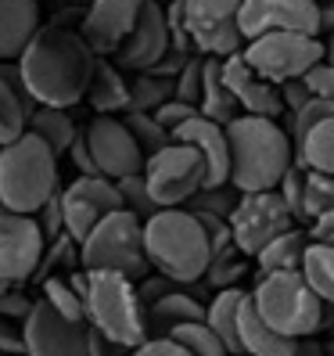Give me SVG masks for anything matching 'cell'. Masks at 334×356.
Segmentation results:
<instances>
[{
	"label": "cell",
	"instance_id": "d6986e66",
	"mask_svg": "<svg viewBox=\"0 0 334 356\" xmlns=\"http://www.w3.org/2000/svg\"><path fill=\"white\" fill-rule=\"evenodd\" d=\"M223 79H226V87H231V94L237 97V104H241L244 115L281 119V115L287 112L281 87H277V83H269V79H262V76L244 61V54H234V58L223 61Z\"/></svg>",
	"mask_w": 334,
	"mask_h": 356
},
{
	"label": "cell",
	"instance_id": "9f6ffc18",
	"mask_svg": "<svg viewBox=\"0 0 334 356\" xmlns=\"http://www.w3.org/2000/svg\"><path fill=\"white\" fill-rule=\"evenodd\" d=\"M324 61L334 69V36H327V40H324Z\"/></svg>",
	"mask_w": 334,
	"mask_h": 356
},
{
	"label": "cell",
	"instance_id": "277c9868",
	"mask_svg": "<svg viewBox=\"0 0 334 356\" xmlns=\"http://www.w3.org/2000/svg\"><path fill=\"white\" fill-rule=\"evenodd\" d=\"M252 306L259 317L277 334L291 342H306L317 331L327 327L334 317V306H327L302 270H277V274H259L252 288Z\"/></svg>",
	"mask_w": 334,
	"mask_h": 356
},
{
	"label": "cell",
	"instance_id": "f907efd6",
	"mask_svg": "<svg viewBox=\"0 0 334 356\" xmlns=\"http://www.w3.org/2000/svg\"><path fill=\"white\" fill-rule=\"evenodd\" d=\"M69 159H72V165L79 170V177H101V170H97V162H94V155H90V148H87V137L79 134V140L69 148Z\"/></svg>",
	"mask_w": 334,
	"mask_h": 356
},
{
	"label": "cell",
	"instance_id": "e575fe53",
	"mask_svg": "<svg viewBox=\"0 0 334 356\" xmlns=\"http://www.w3.org/2000/svg\"><path fill=\"white\" fill-rule=\"evenodd\" d=\"M122 122L130 127V134L137 137V144L144 148V155H148V159L173 144L169 130H162V122H158L151 112H126V115H122Z\"/></svg>",
	"mask_w": 334,
	"mask_h": 356
},
{
	"label": "cell",
	"instance_id": "681fc988",
	"mask_svg": "<svg viewBox=\"0 0 334 356\" xmlns=\"http://www.w3.org/2000/svg\"><path fill=\"white\" fill-rule=\"evenodd\" d=\"M281 94H284V104H287V112H291V115L302 112L309 101H317V97H312V90L306 87V79H291V83H284Z\"/></svg>",
	"mask_w": 334,
	"mask_h": 356
},
{
	"label": "cell",
	"instance_id": "f5cc1de1",
	"mask_svg": "<svg viewBox=\"0 0 334 356\" xmlns=\"http://www.w3.org/2000/svg\"><path fill=\"white\" fill-rule=\"evenodd\" d=\"M309 238L312 241H331L334 238V209H331V213H324L317 223H309Z\"/></svg>",
	"mask_w": 334,
	"mask_h": 356
},
{
	"label": "cell",
	"instance_id": "ee69618b",
	"mask_svg": "<svg viewBox=\"0 0 334 356\" xmlns=\"http://www.w3.org/2000/svg\"><path fill=\"white\" fill-rule=\"evenodd\" d=\"M36 302H29L18 288H0V317L4 321H15V324H26L33 317Z\"/></svg>",
	"mask_w": 334,
	"mask_h": 356
},
{
	"label": "cell",
	"instance_id": "52a82bcc",
	"mask_svg": "<svg viewBox=\"0 0 334 356\" xmlns=\"http://www.w3.org/2000/svg\"><path fill=\"white\" fill-rule=\"evenodd\" d=\"M79 266L83 270H115V274L144 281L151 274L148 248H144V220L119 209L108 220H101L90 238L79 245Z\"/></svg>",
	"mask_w": 334,
	"mask_h": 356
},
{
	"label": "cell",
	"instance_id": "4316f807",
	"mask_svg": "<svg viewBox=\"0 0 334 356\" xmlns=\"http://www.w3.org/2000/svg\"><path fill=\"white\" fill-rule=\"evenodd\" d=\"M201 115L219 122V127H231L234 119H241V104L231 94L223 79V58H205V90H201Z\"/></svg>",
	"mask_w": 334,
	"mask_h": 356
},
{
	"label": "cell",
	"instance_id": "5bb4252c",
	"mask_svg": "<svg viewBox=\"0 0 334 356\" xmlns=\"http://www.w3.org/2000/svg\"><path fill=\"white\" fill-rule=\"evenodd\" d=\"M58 202H61V213H65V234L79 245L90 238V230L101 220H108L122 209L119 184L108 177H76L72 184L61 187Z\"/></svg>",
	"mask_w": 334,
	"mask_h": 356
},
{
	"label": "cell",
	"instance_id": "91938a15",
	"mask_svg": "<svg viewBox=\"0 0 334 356\" xmlns=\"http://www.w3.org/2000/svg\"><path fill=\"white\" fill-rule=\"evenodd\" d=\"M320 4H324V0H320Z\"/></svg>",
	"mask_w": 334,
	"mask_h": 356
},
{
	"label": "cell",
	"instance_id": "f546056e",
	"mask_svg": "<svg viewBox=\"0 0 334 356\" xmlns=\"http://www.w3.org/2000/svg\"><path fill=\"white\" fill-rule=\"evenodd\" d=\"M295 165H302L309 173L334 177V115L306 134V140L295 148Z\"/></svg>",
	"mask_w": 334,
	"mask_h": 356
},
{
	"label": "cell",
	"instance_id": "7dc6e473",
	"mask_svg": "<svg viewBox=\"0 0 334 356\" xmlns=\"http://www.w3.org/2000/svg\"><path fill=\"white\" fill-rule=\"evenodd\" d=\"M0 356H26V331L22 324L0 317Z\"/></svg>",
	"mask_w": 334,
	"mask_h": 356
},
{
	"label": "cell",
	"instance_id": "ab89813d",
	"mask_svg": "<svg viewBox=\"0 0 334 356\" xmlns=\"http://www.w3.org/2000/svg\"><path fill=\"white\" fill-rule=\"evenodd\" d=\"M241 274H244V256L231 245V248H223V252L212 256V266H208L205 281L212 284L216 291H223V288H241V284H237Z\"/></svg>",
	"mask_w": 334,
	"mask_h": 356
},
{
	"label": "cell",
	"instance_id": "d4e9b609",
	"mask_svg": "<svg viewBox=\"0 0 334 356\" xmlns=\"http://www.w3.org/2000/svg\"><path fill=\"white\" fill-rule=\"evenodd\" d=\"M248 296H252V291H244V288H223L212 296L208 313H205V324L223 339L231 356H241V309H244Z\"/></svg>",
	"mask_w": 334,
	"mask_h": 356
},
{
	"label": "cell",
	"instance_id": "60d3db41",
	"mask_svg": "<svg viewBox=\"0 0 334 356\" xmlns=\"http://www.w3.org/2000/svg\"><path fill=\"white\" fill-rule=\"evenodd\" d=\"M331 115H334V104H331V101H320V97H317V101H309L302 112H295V115L287 119L291 144L299 148V144L306 140V134H309L312 127H320V122H324V119H331Z\"/></svg>",
	"mask_w": 334,
	"mask_h": 356
},
{
	"label": "cell",
	"instance_id": "f6af8a7d",
	"mask_svg": "<svg viewBox=\"0 0 334 356\" xmlns=\"http://www.w3.org/2000/svg\"><path fill=\"white\" fill-rule=\"evenodd\" d=\"M194 115H201L194 104H187V101H169V104H162V108L155 112V119L162 122V130H169V137L183 127V122H191Z\"/></svg>",
	"mask_w": 334,
	"mask_h": 356
},
{
	"label": "cell",
	"instance_id": "ac0fdd59",
	"mask_svg": "<svg viewBox=\"0 0 334 356\" xmlns=\"http://www.w3.org/2000/svg\"><path fill=\"white\" fill-rule=\"evenodd\" d=\"M173 51V36H169V22H165V4L148 0L137 29L130 33V40L119 47V54L112 58L122 72H151L158 61Z\"/></svg>",
	"mask_w": 334,
	"mask_h": 356
},
{
	"label": "cell",
	"instance_id": "f1b7e54d",
	"mask_svg": "<svg viewBox=\"0 0 334 356\" xmlns=\"http://www.w3.org/2000/svg\"><path fill=\"white\" fill-rule=\"evenodd\" d=\"M29 134H36L44 144H51V152L61 159L79 140L83 130H76L69 108H47V104H40V108L29 115Z\"/></svg>",
	"mask_w": 334,
	"mask_h": 356
},
{
	"label": "cell",
	"instance_id": "b9f144b4",
	"mask_svg": "<svg viewBox=\"0 0 334 356\" xmlns=\"http://www.w3.org/2000/svg\"><path fill=\"white\" fill-rule=\"evenodd\" d=\"M201 90H205V58L194 54L187 61V69L176 76V101H187L201 112Z\"/></svg>",
	"mask_w": 334,
	"mask_h": 356
},
{
	"label": "cell",
	"instance_id": "ba28073f",
	"mask_svg": "<svg viewBox=\"0 0 334 356\" xmlns=\"http://www.w3.org/2000/svg\"><path fill=\"white\" fill-rule=\"evenodd\" d=\"M144 180L151 187L158 209H187L208 187V165L191 144H169L144 165Z\"/></svg>",
	"mask_w": 334,
	"mask_h": 356
},
{
	"label": "cell",
	"instance_id": "e0dca14e",
	"mask_svg": "<svg viewBox=\"0 0 334 356\" xmlns=\"http://www.w3.org/2000/svg\"><path fill=\"white\" fill-rule=\"evenodd\" d=\"M26 356H90V324H72L36 299L33 317L22 324Z\"/></svg>",
	"mask_w": 334,
	"mask_h": 356
},
{
	"label": "cell",
	"instance_id": "8992f818",
	"mask_svg": "<svg viewBox=\"0 0 334 356\" xmlns=\"http://www.w3.org/2000/svg\"><path fill=\"white\" fill-rule=\"evenodd\" d=\"M87 324L126 353L151 339L148 306L140 299L137 281L115 270H87Z\"/></svg>",
	"mask_w": 334,
	"mask_h": 356
},
{
	"label": "cell",
	"instance_id": "44dd1931",
	"mask_svg": "<svg viewBox=\"0 0 334 356\" xmlns=\"http://www.w3.org/2000/svg\"><path fill=\"white\" fill-rule=\"evenodd\" d=\"M40 104L29 97L18 61H0V148L29 134V115Z\"/></svg>",
	"mask_w": 334,
	"mask_h": 356
},
{
	"label": "cell",
	"instance_id": "db71d44e",
	"mask_svg": "<svg viewBox=\"0 0 334 356\" xmlns=\"http://www.w3.org/2000/svg\"><path fill=\"white\" fill-rule=\"evenodd\" d=\"M320 29L327 36H334V0H324L320 4Z\"/></svg>",
	"mask_w": 334,
	"mask_h": 356
},
{
	"label": "cell",
	"instance_id": "6f0895ef",
	"mask_svg": "<svg viewBox=\"0 0 334 356\" xmlns=\"http://www.w3.org/2000/svg\"><path fill=\"white\" fill-rule=\"evenodd\" d=\"M54 4H61V8H83V11H87L94 0H54Z\"/></svg>",
	"mask_w": 334,
	"mask_h": 356
},
{
	"label": "cell",
	"instance_id": "c3c4849f",
	"mask_svg": "<svg viewBox=\"0 0 334 356\" xmlns=\"http://www.w3.org/2000/svg\"><path fill=\"white\" fill-rule=\"evenodd\" d=\"M306 87L312 90V97H320V101H331V104H334V69L327 65V61H320V65L306 76Z\"/></svg>",
	"mask_w": 334,
	"mask_h": 356
},
{
	"label": "cell",
	"instance_id": "6da1fadb",
	"mask_svg": "<svg viewBox=\"0 0 334 356\" xmlns=\"http://www.w3.org/2000/svg\"><path fill=\"white\" fill-rule=\"evenodd\" d=\"M97 69V54L83 40L79 29L51 22L36 33V40L18 58V72L36 104L47 108H72L87 101L90 79Z\"/></svg>",
	"mask_w": 334,
	"mask_h": 356
},
{
	"label": "cell",
	"instance_id": "ffe728a7",
	"mask_svg": "<svg viewBox=\"0 0 334 356\" xmlns=\"http://www.w3.org/2000/svg\"><path fill=\"white\" fill-rule=\"evenodd\" d=\"M176 144H191V148L201 152L205 165H208V187H223L231 184V134L219 122L205 119V115H194L191 122L173 134Z\"/></svg>",
	"mask_w": 334,
	"mask_h": 356
},
{
	"label": "cell",
	"instance_id": "7c38bea8",
	"mask_svg": "<svg viewBox=\"0 0 334 356\" xmlns=\"http://www.w3.org/2000/svg\"><path fill=\"white\" fill-rule=\"evenodd\" d=\"M47 256V238L36 216H18L0 209V288H18L36 277Z\"/></svg>",
	"mask_w": 334,
	"mask_h": 356
},
{
	"label": "cell",
	"instance_id": "30bf717a",
	"mask_svg": "<svg viewBox=\"0 0 334 356\" xmlns=\"http://www.w3.org/2000/svg\"><path fill=\"white\" fill-rule=\"evenodd\" d=\"M302 227L295 220V213L287 209V202L281 198V191H259V195H241L237 213L231 216V234H234V248L241 256L256 259L269 241H277L287 230Z\"/></svg>",
	"mask_w": 334,
	"mask_h": 356
},
{
	"label": "cell",
	"instance_id": "83f0119b",
	"mask_svg": "<svg viewBox=\"0 0 334 356\" xmlns=\"http://www.w3.org/2000/svg\"><path fill=\"white\" fill-rule=\"evenodd\" d=\"M309 245H312V238H309L306 227L287 230V234H281L277 241H269L262 252L256 256L259 274H277V270H302Z\"/></svg>",
	"mask_w": 334,
	"mask_h": 356
},
{
	"label": "cell",
	"instance_id": "d6a6232c",
	"mask_svg": "<svg viewBox=\"0 0 334 356\" xmlns=\"http://www.w3.org/2000/svg\"><path fill=\"white\" fill-rule=\"evenodd\" d=\"M130 94H133V108L130 112H158L162 104L176 101V79H165L155 72H140L130 83Z\"/></svg>",
	"mask_w": 334,
	"mask_h": 356
},
{
	"label": "cell",
	"instance_id": "bcb514c9",
	"mask_svg": "<svg viewBox=\"0 0 334 356\" xmlns=\"http://www.w3.org/2000/svg\"><path fill=\"white\" fill-rule=\"evenodd\" d=\"M36 223H40V230H44L47 245H54L58 238H65V213H61V202H58V198L47 202V205L36 213Z\"/></svg>",
	"mask_w": 334,
	"mask_h": 356
},
{
	"label": "cell",
	"instance_id": "11a10c76",
	"mask_svg": "<svg viewBox=\"0 0 334 356\" xmlns=\"http://www.w3.org/2000/svg\"><path fill=\"white\" fill-rule=\"evenodd\" d=\"M295 356H327V353H324V346H320V342H312V339H306V342H299Z\"/></svg>",
	"mask_w": 334,
	"mask_h": 356
},
{
	"label": "cell",
	"instance_id": "f35d334b",
	"mask_svg": "<svg viewBox=\"0 0 334 356\" xmlns=\"http://www.w3.org/2000/svg\"><path fill=\"white\" fill-rule=\"evenodd\" d=\"M331 209H334V177L306 170V220L302 223H317Z\"/></svg>",
	"mask_w": 334,
	"mask_h": 356
},
{
	"label": "cell",
	"instance_id": "cb8c5ba5",
	"mask_svg": "<svg viewBox=\"0 0 334 356\" xmlns=\"http://www.w3.org/2000/svg\"><path fill=\"white\" fill-rule=\"evenodd\" d=\"M87 104L97 115H126L133 108V94H130V83L122 76V69L108 58H97V69L90 79V90H87Z\"/></svg>",
	"mask_w": 334,
	"mask_h": 356
},
{
	"label": "cell",
	"instance_id": "1f68e13d",
	"mask_svg": "<svg viewBox=\"0 0 334 356\" xmlns=\"http://www.w3.org/2000/svg\"><path fill=\"white\" fill-rule=\"evenodd\" d=\"M302 274L312 284V291H317L327 306H334V241H312L309 245Z\"/></svg>",
	"mask_w": 334,
	"mask_h": 356
},
{
	"label": "cell",
	"instance_id": "9a60e30c",
	"mask_svg": "<svg viewBox=\"0 0 334 356\" xmlns=\"http://www.w3.org/2000/svg\"><path fill=\"white\" fill-rule=\"evenodd\" d=\"M241 33H244V44L266 33L324 36L320 0H241Z\"/></svg>",
	"mask_w": 334,
	"mask_h": 356
},
{
	"label": "cell",
	"instance_id": "836d02e7",
	"mask_svg": "<svg viewBox=\"0 0 334 356\" xmlns=\"http://www.w3.org/2000/svg\"><path fill=\"white\" fill-rule=\"evenodd\" d=\"M173 342H180L191 356H231V349L223 346V339L208 327L205 321H198V324H183V327H176L173 334H169Z\"/></svg>",
	"mask_w": 334,
	"mask_h": 356
},
{
	"label": "cell",
	"instance_id": "9c48e42d",
	"mask_svg": "<svg viewBox=\"0 0 334 356\" xmlns=\"http://www.w3.org/2000/svg\"><path fill=\"white\" fill-rule=\"evenodd\" d=\"M241 54L262 79L284 87V83H291V79H306L324 61V36L266 33L259 40H248Z\"/></svg>",
	"mask_w": 334,
	"mask_h": 356
},
{
	"label": "cell",
	"instance_id": "8d00e7d4",
	"mask_svg": "<svg viewBox=\"0 0 334 356\" xmlns=\"http://www.w3.org/2000/svg\"><path fill=\"white\" fill-rule=\"evenodd\" d=\"M119 195H122V209L133 213L137 220H144V223L162 213V209L155 205V198H151V187H148V180H144V173L119 180Z\"/></svg>",
	"mask_w": 334,
	"mask_h": 356
},
{
	"label": "cell",
	"instance_id": "603a6c76",
	"mask_svg": "<svg viewBox=\"0 0 334 356\" xmlns=\"http://www.w3.org/2000/svg\"><path fill=\"white\" fill-rule=\"evenodd\" d=\"M205 313H208V306L194 296V291H183L180 284H173L162 299H155V302L148 306L151 339H169L176 327L205 321Z\"/></svg>",
	"mask_w": 334,
	"mask_h": 356
},
{
	"label": "cell",
	"instance_id": "484cf974",
	"mask_svg": "<svg viewBox=\"0 0 334 356\" xmlns=\"http://www.w3.org/2000/svg\"><path fill=\"white\" fill-rule=\"evenodd\" d=\"M299 342L284 339L269 327L256 306H252V296H248L244 309H241V356H295Z\"/></svg>",
	"mask_w": 334,
	"mask_h": 356
},
{
	"label": "cell",
	"instance_id": "d590c367",
	"mask_svg": "<svg viewBox=\"0 0 334 356\" xmlns=\"http://www.w3.org/2000/svg\"><path fill=\"white\" fill-rule=\"evenodd\" d=\"M237 205H241V191L234 184H223V187H205V191L187 205L191 213H208V216H219L231 223V216L237 213Z\"/></svg>",
	"mask_w": 334,
	"mask_h": 356
},
{
	"label": "cell",
	"instance_id": "8fae6325",
	"mask_svg": "<svg viewBox=\"0 0 334 356\" xmlns=\"http://www.w3.org/2000/svg\"><path fill=\"white\" fill-rule=\"evenodd\" d=\"M187 33H191L194 54L201 58L226 61L241 54V0H187Z\"/></svg>",
	"mask_w": 334,
	"mask_h": 356
},
{
	"label": "cell",
	"instance_id": "816d5d0a",
	"mask_svg": "<svg viewBox=\"0 0 334 356\" xmlns=\"http://www.w3.org/2000/svg\"><path fill=\"white\" fill-rule=\"evenodd\" d=\"M130 356H191L180 342H173V339H148L140 349H133Z\"/></svg>",
	"mask_w": 334,
	"mask_h": 356
},
{
	"label": "cell",
	"instance_id": "4fadbf2b",
	"mask_svg": "<svg viewBox=\"0 0 334 356\" xmlns=\"http://www.w3.org/2000/svg\"><path fill=\"white\" fill-rule=\"evenodd\" d=\"M83 137H87V148L97 162L101 177H108L115 184L144 173V165H148V155H144L137 137L119 115H94L87 122V130H83Z\"/></svg>",
	"mask_w": 334,
	"mask_h": 356
},
{
	"label": "cell",
	"instance_id": "3957f363",
	"mask_svg": "<svg viewBox=\"0 0 334 356\" xmlns=\"http://www.w3.org/2000/svg\"><path fill=\"white\" fill-rule=\"evenodd\" d=\"M144 248L155 274L180 288L201 284L212 266V238L191 209H162L144 223Z\"/></svg>",
	"mask_w": 334,
	"mask_h": 356
},
{
	"label": "cell",
	"instance_id": "2e32d148",
	"mask_svg": "<svg viewBox=\"0 0 334 356\" xmlns=\"http://www.w3.org/2000/svg\"><path fill=\"white\" fill-rule=\"evenodd\" d=\"M148 0H94L79 18V33L97 58H115L137 29Z\"/></svg>",
	"mask_w": 334,
	"mask_h": 356
},
{
	"label": "cell",
	"instance_id": "4dcf8cb0",
	"mask_svg": "<svg viewBox=\"0 0 334 356\" xmlns=\"http://www.w3.org/2000/svg\"><path fill=\"white\" fill-rule=\"evenodd\" d=\"M40 299H44L54 313H61L65 321L72 324H87V296L69 281V274L61 277H47L44 284H40Z\"/></svg>",
	"mask_w": 334,
	"mask_h": 356
},
{
	"label": "cell",
	"instance_id": "7a4b0ae2",
	"mask_svg": "<svg viewBox=\"0 0 334 356\" xmlns=\"http://www.w3.org/2000/svg\"><path fill=\"white\" fill-rule=\"evenodd\" d=\"M231 184L241 195L277 191L281 180L295 170V144L277 119L241 115L231 127Z\"/></svg>",
	"mask_w": 334,
	"mask_h": 356
},
{
	"label": "cell",
	"instance_id": "74e56055",
	"mask_svg": "<svg viewBox=\"0 0 334 356\" xmlns=\"http://www.w3.org/2000/svg\"><path fill=\"white\" fill-rule=\"evenodd\" d=\"M76 259H79V241H72L69 234L58 238L54 245H47V256H44V263H40V270H36V281L44 284L47 277L72 274V270H79V266H72Z\"/></svg>",
	"mask_w": 334,
	"mask_h": 356
},
{
	"label": "cell",
	"instance_id": "7bdbcfd3",
	"mask_svg": "<svg viewBox=\"0 0 334 356\" xmlns=\"http://www.w3.org/2000/svg\"><path fill=\"white\" fill-rule=\"evenodd\" d=\"M277 191H281V198L287 202L291 213H295V220L302 223V220H306V170H302V165H295V170L281 180Z\"/></svg>",
	"mask_w": 334,
	"mask_h": 356
},
{
	"label": "cell",
	"instance_id": "5b68a950",
	"mask_svg": "<svg viewBox=\"0 0 334 356\" xmlns=\"http://www.w3.org/2000/svg\"><path fill=\"white\" fill-rule=\"evenodd\" d=\"M58 195V155L51 152V144H44L36 134H26L0 148V209L36 216Z\"/></svg>",
	"mask_w": 334,
	"mask_h": 356
},
{
	"label": "cell",
	"instance_id": "680465c9",
	"mask_svg": "<svg viewBox=\"0 0 334 356\" xmlns=\"http://www.w3.org/2000/svg\"><path fill=\"white\" fill-rule=\"evenodd\" d=\"M158 4H169V0H158Z\"/></svg>",
	"mask_w": 334,
	"mask_h": 356
},
{
	"label": "cell",
	"instance_id": "7402d4cb",
	"mask_svg": "<svg viewBox=\"0 0 334 356\" xmlns=\"http://www.w3.org/2000/svg\"><path fill=\"white\" fill-rule=\"evenodd\" d=\"M40 29V0H0V61H18Z\"/></svg>",
	"mask_w": 334,
	"mask_h": 356
}]
</instances>
